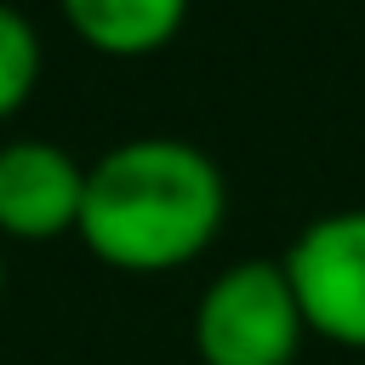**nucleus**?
I'll return each instance as SVG.
<instances>
[{
  "mask_svg": "<svg viewBox=\"0 0 365 365\" xmlns=\"http://www.w3.org/2000/svg\"><path fill=\"white\" fill-rule=\"evenodd\" d=\"M228 217L222 165L188 137H125L86 165L80 240L120 274H165L194 262Z\"/></svg>",
  "mask_w": 365,
  "mask_h": 365,
  "instance_id": "1",
  "label": "nucleus"
},
{
  "mask_svg": "<svg viewBox=\"0 0 365 365\" xmlns=\"http://www.w3.org/2000/svg\"><path fill=\"white\" fill-rule=\"evenodd\" d=\"M308 325L279 257L228 262L194 302L200 365H291Z\"/></svg>",
  "mask_w": 365,
  "mask_h": 365,
  "instance_id": "2",
  "label": "nucleus"
},
{
  "mask_svg": "<svg viewBox=\"0 0 365 365\" xmlns=\"http://www.w3.org/2000/svg\"><path fill=\"white\" fill-rule=\"evenodd\" d=\"M279 262L302 325L336 348H365V205L308 217Z\"/></svg>",
  "mask_w": 365,
  "mask_h": 365,
  "instance_id": "3",
  "label": "nucleus"
},
{
  "mask_svg": "<svg viewBox=\"0 0 365 365\" xmlns=\"http://www.w3.org/2000/svg\"><path fill=\"white\" fill-rule=\"evenodd\" d=\"M86 165L51 137L0 143V234L23 245H46L80 228Z\"/></svg>",
  "mask_w": 365,
  "mask_h": 365,
  "instance_id": "4",
  "label": "nucleus"
},
{
  "mask_svg": "<svg viewBox=\"0 0 365 365\" xmlns=\"http://www.w3.org/2000/svg\"><path fill=\"white\" fill-rule=\"evenodd\" d=\"M57 11L103 57H154L188 23V0H57Z\"/></svg>",
  "mask_w": 365,
  "mask_h": 365,
  "instance_id": "5",
  "label": "nucleus"
},
{
  "mask_svg": "<svg viewBox=\"0 0 365 365\" xmlns=\"http://www.w3.org/2000/svg\"><path fill=\"white\" fill-rule=\"evenodd\" d=\"M40 63H46V51H40L34 17L17 11L11 0H0V120H11V114L34 97Z\"/></svg>",
  "mask_w": 365,
  "mask_h": 365,
  "instance_id": "6",
  "label": "nucleus"
},
{
  "mask_svg": "<svg viewBox=\"0 0 365 365\" xmlns=\"http://www.w3.org/2000/svg\"><path fill=\"white\" fill-rule=\"evenodd\" d=\"M0 291H6V257H0Z\"/></svg>",
  "mask_w": 365,
  "mask_h": 365,
  "instance_id": "7",
  "label": "nucleus"
}]
</instances>
